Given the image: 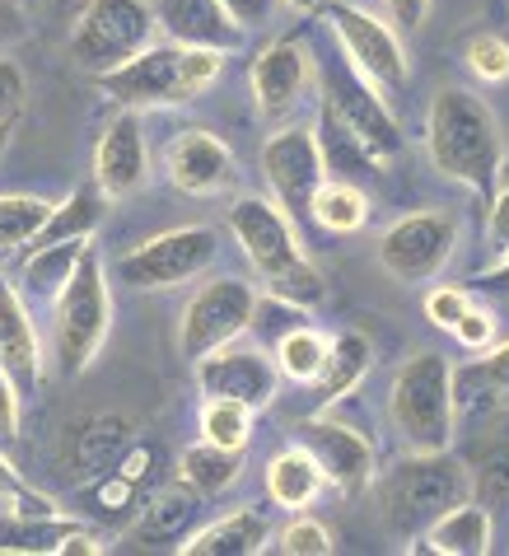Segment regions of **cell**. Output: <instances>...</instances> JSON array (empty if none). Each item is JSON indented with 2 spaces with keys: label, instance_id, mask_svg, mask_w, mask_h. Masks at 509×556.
<instances>
[{
  "label": "cell",
  "instance_id": "cell-13",
  "mask_svg": "<svg viewBox=\"0 0 509 556\" xmlns=\"http://www.w3.org/2000/svg\"><path fill=\"white\" fill-rule=\"evenodd\" d=\"M262 174H267V188L276 192V206H281L290 220H295V215H308L314 192L322 182V154L314 141V127L276 131L271 141L262 146Z\"/></svg>",
  "mask_w": 509,
  "mask_h": 556
},
{
  "label": "cell",
  "instance_id": "cell-24",
  "mask_svg": "<svg viewBox=\"0 0 509 556\" xmlns=\"http://www.w3.org/2000/svg\"><path fill=\"white\" fill-rule=\"evenodd\" d=\"M314 141L322 154V178H346V182H360L365 174H383V160L369 150L356 131L336 117L332 103L318 108V127H314Z\"/></svg>",
  "mask_w": 509,
  "mask_h": 556
},
{
  "label": "cell",
  "instance_id": "cell-34",
  "mask_svg": "<svg viewBox=\"0 0 509 556\" xmlns=\"http://www.w3.org/2000/svg\"><path fill=\"white\" fill-rule=\"evenodd\" d=\"M271 346H276V369H281L285 379H295V383H318L322 365H328V351H332L328 337L304 328V323H295L290 332H281Z\"/></svg>",
  "mask_w": 509,
  "mask_h": 556
},
{
  "label": "cell",
  "instance_id": "cell-10",
  "mask_svg": "<svg viewBox=\"0 0 509 556\" xmlns=\"http://www.w3.org/2000/svg\"><path fill=\"white\" fill-rule=\"evenodd\" d=\"M458 249V220L449 211H411L393 220L379 239V262L393 281H435Z\"/></svg>",
  "mask_w": 509,
  "mask_h": 556
},
{
  "label": "cell",
  "instance_id": "cell-46",
  "mask_svg": "<svg viewBox=\"0 0 509 556\" xmlns=\"http://www.w3.org/2000/svg\"><path fill=\"white\" fill-rule=\"evenodd\" d=\"M20 389H14V379L0 369V444H14L20 435Z\"/></svg>",
  "mask_w": 509,
  "mask_h": 556
},
{
  "label": "cell",
  "instance_id": "cell-11",
  "mask_svg": "<svg viewBox=\"0 0 509 556\" xmlns=\"http://www.w3.org/2000/svg\"><path fill=\"white\" fill-rule=\"evenodd\" d=\"M322 20L332 24L346 61L379 89V94H393V89L407 85V48H403V38H397L393 24L346 5V0H328V5H322Z\"/></svg>",
  "mask_w": 509,
  "mask_h": 556
},
{
  "label": "cell",
  "instance_id": "cell-19",
  "mask_svg": "<svg viewBox=\"0 0 509 556\" xmlns=\"http://www.w3.org/2000/svg\"><path fill=\"white\" fill-rule=\"evenodd\" d=\"M168 178L188 197H215L234 182V154H229L220 136L192 127L168 146Z\"/></svg>",
  "mask_w": 509,
  "mask_h": 556
},
{
  "label": "cell",
  "instance_id": "cell-28",
  "mask_svg": "<svg viewBox=\"0 0 509 556\" xmlns=\"http://www.w3.org/2000/svg\"><path fill=\"white\" fill-rule=\"evenodd\" d=\"M369 197L360 182H346V178H322L318 192H314V206L308 215L318 220V229H328V235H356V229L369 225Z\"/></svg>",
  "mask_w": 509,
  "mask_h": 556
},
{
  "label": "cell",
  "instance_id": "cell-31",
  "mask_svg": "<svg viewBox=\"0 0 509 556\" xmlns=\"http://www.w3.org/2000/svg\"><path fill=\"white\" fill-rule=\"evenodd\" d=\"M454 397L458 403H505L509 397V342L486 346L482 361L454 369Z\"/></svg>",
  "mask_w": 509,
  "mask_h": 556
},
{
  "label": "cell",
  "instance_id": "cell-21",
  "mask_svg": "<svg viewBox=\"0 0 509 556\" xmlns=\"http://www.w3.org/2000/svg\"><path fill=\"white\" fill-rule=\"evenodd\" d=\"M202 491L192 482H174L141 505V515L131 523V543L141 547H182L196 533V519H202Z\"/></svg>",
  "mask_w": 509,
  "mask_h": 556
},
{
  "label": "cell",
  "instance_id": "cell-40",
  "mask_svg": "<svg viewBox=\"0 0 509 556\" xmlns=\"http://www.w3.org/2000/svg\"><path fill=\"white\" fill-rule=\"evenodd\" d=\"M0 501H5L14 515H61V509H56L48 496H42V491L28 486L5 458H0Z\"/></svg>",
  "mask_w": 509,
  "mask_h": 556
},
{
  "label": "cell",
  "instance_id": "cell-51",
  "mask_svg": "<svg viewBox=\"0 0 509 556\" xmlns=\"http://www.w3.org/2000/svg\"><path fill=\"white\" fill-rule=\"evenodd\" d=\"M10 136H14V122H0V154L10 150Z\"/></svg>",
  "mask_w": 509,
  "mask_h": 556
},
{
  "label": "cell",
  "instance_id": "cell-33",
  "mask_svg": "<svg viewBox=\"0 0 509 556\" xmlns=\"http://www.w3.org/2000/svg\"><path fill=\"white\" fill-rule=\"evenodd\" d=\"M243 477V454L239 450H220V444H192L182 450V482H192L202 496H220Z\"/></svg>",
  "mask_w": 509,
  "mask_h": 556
},
{
  "label": "cell",
  "instance_id": "cell-42",
  "mask_svg": "<svg viewBox=\"0 0 509 556\" xmlns=\"http://www.w3.org/2000/svg\"><path fill=\"white\" fill-rule=\"evenodd\" d=\"M28 103V75L14 56H0V122H20Z\"/></svg>",
  "mask_w": 509,
  "mask_h": 556
},
{
  "label": "cell",
  "instance_id": "cell-4",
  "mask_svg": "<svg viewBox=\"0 0 509 556\" xmlns=\"http://www.w3.org/2000/svg\"><path fill=\"white\" fill-rule=\"evenodd\" d=\"M225 52L182 48V42H150L127 66L99 75V89L122 108H178L202 99L220 80Z\"/></svg>",
  "mask_w": 509,
  "mask_h": 556
},
{
  "label": "cell",
  "instance_id": "cell-29",
  "mask_svg": "<svg viewBox=\"0 0 509 556\" xmlns=\"http://www.w3.org/2000/svg\"><path fill=\"white\" fill-rule=\"evenodd\" d=\"M107 197L99 192V182L94 188H75L71 192V202H61V206H52V215H48V225L34 235V243L28 249H48V243H66V239H89L99 229V220H103V206Z\"/></svg>",
  "mask_w": 509,
  "mask_h": 556
},
{
  "label": "cell",
  "instance_id": "cell-35",
  "mask_svg": "<svg viewBox=\"0 0 509 556\" xmlns=\"http://www.w3.org/2000/svg\"><path fill=\"white\" fill-rule=\"evenodd\" d=\"M253 407L234 403V397H206L202 403V440L220 444V450H249L253 440Z\"/></svg>",
  "mask_w": 509,
  "mask_h": 556
},
{
  "label": "cell",
  "instance_id": "cell-12",
  "mask_svg": "<svg viewBox=\"0 0 509 556\" xmlns=\"http://www.w3.org/2000/svg\"><path fill=\"white\" fill-rule=\"evenodd\" d=\"M141 440L136 435V421L122 412H89V416H75V421L61 426V440H56V463H61V477L75 486H89L107 477L122 463V454Z\"/></svg>",
  "mask_w": 509,
  "mask_h": 556
},
{
  "label": "cell",
  "instance_id": "cell-7",
  "mask_svg": "<svg viewBox=\"0 0 509 556\" xmlns=\"http://www.w3.org/2000/svg\"><path fill=\"white\" fill-rule=\"evenodd\" d=\"M154 28H160V20L145 0H89L71 28L66 48L75 66L99 80V75L127 66L136 52H145L154 42Z\"/></svg>",
  "mask_w": 509,
  "mask_h": 556
},
{
  "label": "cell",
  "instance_id": "cell-20",
  "mask_svg": "<svg viewBox=\"0 0 509 556\" xmlns=\"http://www.w3.org/2000/svg\"><path fill=\"white\" fill-rule=\"evenodd\" d=\"M154 20H160L168 42H182V48L234 52L243 42V28L229 20V10L220 0H160Z\"/></svg>",
  "mask_w": 509,
  "mask_h": 556
},
{
  "label": "cell",
  "instance_id": "cell-53",
  "mask_svg": "<svg viewBox=\"0 0 509 556\" xmlns=\"http://www.w3.org/2000/svg\"><path fill=\"white\" fill-rule=\"evenodd\" d=\"M20 5H24V10H28V5H34V0H20Z\"/></svg>",
  "mask_w": 509,
  "mask_h": 556
},
{
  "label": "cell",
  "instance_id": "cell-32",
  "mask_svg": "<svg viewBox=\"0 0 509 556\" xmlns=\"http://www.w3.org/2000/svg\"><path fill=\"white\" fill-rule=\"evenodd\" d=\"M71 529H80V523L61 519V515H14L10 509V519H0V552H14V556L52 552L56 556L61 538H66Z\"/></svg>",
  "mask_w": 509,
  "mask_h": 556
},
{
  "label": "cell",
  "instance_id": "cell-16",
  "mask_svg": "<svg viewBox=\"0 0 509 556\" xmlns=\"http://www.w3.org/2000/svg\"><path fill=\"white\" fill-rule=\"evenodd\" d=\"M196 383H202L206 397H234L243 407H271L276 403V383H281V369L267 351L257 346H220L196 361Z\"/></svg>",
  "mask_w": 509,
  "mask_h": 556
},
{
  "label": "cell",
  "instance_id": "cell-49",
  "mask_svg": "<svg viewBox=\"0 0 509 556\" xmlns=\"http://www.w3.org/2000/svg\"><path fill=\"white\" fill-rule=\"evenodd\" d=\"M28 34V20H24V5L20 0H0V48L14 38H24Z\"/></svg>",
  "mask_w": 509,
  "mask_h": 556
},
{
  "label": "cell",
  "instance_id": "cell-44",
  "mask_svg": "<svg viewBox=\"0 0 509 556\" xmlns=\"http://www.w3.org/2000/svg\"><path fill=\"white\" fill-rule=\"evenodd\" d=\"M454 337L468 351H486L491 342H496V314L491 308H482V304H468V314H462L458 323H454Z\"/></svg>",
  "mask_w": 509,
  "mask_h": 556
},
{
  "label": "cell",
  "instance_id": "cell-47",
  "mask_svg": "<svg viewBox=\"0 0 509 556\" xmlns=\"http://www.w3.org/2000/svg\"><path fill=\"white\" fill-rule=\"evenodd\" d=\"M220 5L229 10V20H234L243 34H249V28L271 24V14H276V0H220Z\"/></svg>",
  "mask_w": 509,
  "mask_h": 556
},
{
  "label": "cell",
  "instance_id": "cell-43",
  "mask_svg": "<svg viewBox=\"0 0 509 556\" xmlns=\"http://www.w3.org/2000/svg\"><path fill=\"white\" fill-rule=\"evenodd\" d=\"M468 304H472V295L468 290H454V286H435L425 295V318L435 323V328H444V332H454V323L468 314Z\"/></svg>",
  "mask_w": 509,
  "mask_h": 556
},
{
  "label": "cell",
  "instance_id": "cell-37",
  "mask_svg": "<svg viewBox=\"0 0 509 556\" xmlns=\"http://www.w3.org/2000/svg\"><path fill=\"white\" fill-rule=\"evenodd\" d=\"M52 202L42 197H0V253L10 249H28L34 235L48 225Z\"/></svg>",
  "mask_w": 509,
  "mask_h": 556
},
{
  "label": "cell",
  "instance_id": "cell-38",
  "mask_svg": "<svg viewBox=\"0 0 509 556\" xmlns=\"http://www.w3.org/2000/svg\"><path fill=\"white\" fill-rule=\"evenodd\" d=\"M332 529L328 523H318L314 515H304V509H295V519L285 523L281 533V552L285 556H332Z\"/></svg>",
  "mask_w": 509,
  "mask_h": 556
},
{
  "label": "cell",
  "instance_id": "cell-3",
  "mask_svg": "<svg viewBox=\"0 0 509 556\" xmlns=\"http://www.w3.org/2000/svg\"><path fill=\"white\" fill-rule=\"evenodd\" d=\"M229 229H234L239 249L249 253V262L257 267V276L267 281L271 295H281L290 304H322L328 295V281L314 267V257L304 253V243L295 235V220L276 206L262 202V197H243V202L229 206Z\"/></svg>",
  "mask_w": 509,
  "mask_h": 556
},
{
  "label": "cell",
  "instance_id": "cell-48",
  "mask_svg": "<svg viewBox=\"0 0 509 556\" xmlns=\"http://www.w3.org/2000/svg\"><path fill=\"white\" fill-rule=\"evenodd\" d=\"M383 10H389V20H393L397 28L416 34V28L425 24V14H430V0H383Z\"/></svg>",
  "mask_w": 509,
  "mask_h": 556
},
{
  "label": "cell",
  "instance_id": "cell-45",
  "mask_svg": "<svg viewBox=\"0 0 509 556\" xmlns=\"http://www.w3.org/2000/svg\"><path fill=\"white\" fill-rule=\"evenodd\" d=\"M486 243H491V262H505L509 257V188H496V197H491Z\"/></svg>",
  "mask_w": 509,
  "mask_h": 556
},
{
  "label": "cell",
  "instance_id": "cell-6",
  "mask_svg": "<svg viewBox=\"0 0 509 556\" xmlns=\"http://www.w3.org/2000/svg\"><path fill=\"white\" fill-rule=\"evenodd\" d=\"M113 328V295H107V276L103 257L94 253V243L75 262L66 290L56 295V369L66 379L85 375L99 361V351Z\"/></svg>",
  "mask_w": 509,
  "mask_h": 556
},
{
  "label": "cell",
  "instance_id": "cell-14",
  "mask_svg": "<svg viewBox=\"0 0 509 556\" xmlns=\"http://www.w3.org/2000/svg\"><path fill=\"white\" fill-rule=\"evenodd\" d=\"M295 440L318 458L322 477H328L336 491H346V496H356V491L374 482V444H369L356 426L332 421L328 412H314L308 421L295 426Z\"/></svg>",
  "mask_w": 509,
  "mask_h": 556
},
{
  "label": "cell",
  "instance_id": "cell-36",
  "mask_svg": "<svg viewBox=\"0 0 509 556\" xmlns=\"http://www.w3.org/2000/svg\"><path fill=\"white\" fill-rule=\"evenodd\" d=\"M468 472H472V501H482L486 509H509V440L486 444L468 463Z\"/></svg>",
  "mask_w": 509,
  "mask_h": 556
},
{
  "label": "cell",
  "instance_id": "cell-25",
  "mask_svg": "<svg viewBox=\"0 0 509 556\" xmlns=\"http://www.w3.org/2000/svg\"><path fill=\"white\" fill-rule=\"evenodd\" d=\"M322 486H328V477H322L318 458L308 454L300 440L285 444L281 454L267 458V496H271L276 505H285L290 515L314 505V501L322 496Z\"/></svg>",
  "mask_w": 509,
  "mask_h": 556
},
{
  "label": "cell",
  "instance_id": "cell-41",
  "mask_svg": "<svg viewBox=\"0 0 509 556\" xmlns=\"http://www.w3.org/2000/svg\"><path fill=\"white\" fill-rule=\"evenodd\" d=\"M89 491H94V509L103 519H122V515H131V509H136V491H141V486L113 468L107 477H99V482H89Z\"/></svg>",
  "mask_w": 509,
  "mask_h": 556
},
{
  "label": "cell",
  "instance_id": "cell-9",
  "mask_svg": "<svg viewBox=\"0 0 509 556\" xmlns=\"http://www.w3.org/2000/svg\"><path fill=\"white\" fill-rule=\"evenodd\" d=\"M215 257H220V235L211 225H182L145 239L141 249L122 253L117 276L131 290H174L192 281V276H202Z\"/></svg>",
  "mask_w": 509,
  "mask_h": 556
},
{
  "label": "cell",
  "instance_id": "cell-50",
  "mask_svg": "<svg viewBox=\"0 0 509 556\" xmlns=\"http://www.w3.org/2000/svg\"><path fill=\"white\" fill-rule=\"evenodd\" d=\"M476 286H486V290H509V257L505 262H491V271H482V281Z\"/></svg>",
  "mask_w": 509,
  "mask_h": 556
},
{
  "label": "cell",
  "instance_id": "cell-1",
  "mask_svg": "<svg viewBox=\"0 0 509 556\" xmlns=\"http://www.w3.org/2000/svg\"><path fill=\"white\" fill-rule=\"evenodd\" d=\"M425 150H430V164L444 178L472 188L482 202L496 197L505 174V136L482 94L458 85L440 89L425 113Z\"/></svg>",
  "mask_w": 509,
  "mask_h": 556
},
{
  "label": "cell",
  "instance_id": "cell-27",
  "mask_svg": "<svg viewBox=\"0 0 509 556\" xmlns=\"http://www.w3.org/2000/svg\"><path fill=\"white\" fill-rule=\"evenodd\" d=\"M369 355H374V351H369V342L360 332H336V342L328 351V365H322V375L314 383V389H318V412L336 407L369 375Z\"/></svg>",
  "mask_w": 509,
  "mask_h": 556
},
{
  "label": "cell",
  "instance_id": "cell-15",
  "mask_svg": "<svg viewBox=\"0 0 509 556\" xmlns=\"http://www.w3.org/2000/svg\"><path fill=\"white\" fill-rule=\"evenodd\" d=\"M322 103H332L336 117H342L346 127L356 131L383 164H389L393 154L403 150V131H397L389 103H383V94L365 80L356 66H351V61H346L342 71H328V75H322Z\"/></svg>",
  "mask_w": 509,
  "mask_h": 556
},
{
  "label": "cell",
  "instance_id": "cell-22",
  "mask_svg": "<svg viewBox=\"0 0 509 556\" xmlns=\"http://www.w3.org/2000/svg\"><path fill=\"white\" fill-rule=\"evenodd\" d=\"M0 369L14 379L20 393H34L42 379V346L28 318L24 295L0 276Z\"/></svg>",
  "mask_w": 509,
  "mask_h": 556
},
{
  "label": "cell",
  "instance_id": "cell-30",
  "mask_svg": "<svg viewBox=\"0 0 509 556\" xmlns=\"http://www.w3.org/2000/svg\"><path fill=\"white\" fill-rule=\"evenodd\" d=\"M89 249V239H66V243H48V249H28L24 257V286L34 290L38 300H56L66 290L75 262Z\"/></svg>",
  "mask_w": 509,
  "mask_h": 556
},
{
  "label": "cell",
  "instance_id": "cell-17",
  "mask_svg": "<svg viewBox=\"0 0 509 556\" xmlns=\"http://www.w3.org/2000/svg\"><path fill=\"white\" fill-rule=\"evenodd\" d=\"M150 178V150H145V131H141V117L136 108L117 113L107 122V131L99 136V150H94V182L107 202H122V197L141 192Z\"/></svg>",
  "mask_w": 509,
  "mask_h": 556
},
{
  "label": "cell",
  "instance_id": "cell-52",
  "mask_svg": "<svg viewBox=\"0 0 509 556\" xmlns=\"http://www.w3.org/2000/svg\"><path fill=\"white\" fill-rule=\"evenodd\" d=\"M285 5H290V10H314L318 0H285Z\"/></svg>",
  "mask_w": 509,
  "mask_h": 556
},
{
  "label": "cell",
  "instance_id": "cell-2",
  "mask_svg": "<svg viewBox=\"0 0 509 556\" xmlns=\"http://www.w3.org/2000/svg\"><path fill=\"white\" fill-rule=\"evenodd\" d=\"M374 501H379L383 529L411 543L440 515L472 501V472L449 450H411L374 482Z\"/></svg>",
  "mask_w": 509,
  "mask_h": 556
},
{
  "label": "cell",
  "instance_id": "cell-23",
  "mask_svg": "<svg viewBox=\"0 0 509 556\" xmlns=\"http://www.w3.org/2000/svg\"><path fill=\"white\" fill-rule=\"evenodd\" d=\"M491 538H496V523H491V509L482 501H462L449 515H440L430 529L421 533V543L411 552H435V556H486Z\"/></svg>",
  "mask_w": 509,
  "mask_h": 556
},
{
  "label": "cell",
  "instance_id": "cell-26",
  "mask_svg": "<svg viewBox=\"0 0 509 556\" xmlns=\"http://www.w3.org/2000/svg\"><path fill=\"white\" fill-rule=\"evenodd\" d=\"M267 538H271V529L257 509H234V515L196 529L178 552L182 556H257L267 547Z\"/></svg>",
  "mask_w": 509,
  "mask_h": 556
},
{
  "label": "cell",
  "instance_id": "cell-39",
  "mask_svg": "<svg viewBox=\"0 0 509 556\" xmlns=\"http://www.w3.org/2000/svg\"><path fill=\"white\" fill-rule=\"evenodd\" d=\"M468 66L476 80H486V85L509 80V42L500 34H476L468 42Z\"/></svg>",
  "mask_w": 509,
  "mask_h": 556
},
{
  "label": "cell",
  "instance_id": "cell-5",
  "mask_svg": "<svg viewBox=\"0 0 509 556\" xmlns=\"http://www.w3.org/2000/svg\"><path fill=\"white\" fill-rule=\"evenodd\" d=\"M389 412L397 435L407 440V450H449L454 440V365L440 351H416L411 361L397 369Z\"/></svg>",
  "mask_w": 509,
  "mask_h": 556
},
{
  "label": "cell",
  "instance_id": "cell-18",
  "mask_svg": "<svg viewBox=\"0 0 509 556\" xmlns=\"http://www.w3.org/2000/svg\"><path fill=\"white\" fill-rule=\"evenodd\" d=\"M308 75H314V66H308V48L300 38H281V42H271L267 52H257L253 71H249L257 113L267 122L290 117L308 89Z\"/></svg>",
  "mask_w": 509,
  "mask_h": 556
},
{
  "label": "cell",
  "instance_id": "cell-8",
  "mask_svg": "<svg viewBox=\"0 0 509 556\" xmlns=\"http://www.w3.org/2000/svg\"><path fill=\"white\" fill-rule=\"evenodd\" d=\"M253 308H257V290L249 281H239V276L206 281L178 318V355L196 365L202 355L239 342L253 328Z\"/></svg>",
  "mask_w": 509,
  "mask_h": 556
}]
</instances>
